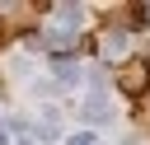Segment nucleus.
<instances>
[{"label": "nucleus", "instance_id": "f257e3e1", "mask_svg": "<svg viewBox=\"0 0 150 145\" xmlns=\"http://www.w3.org/2000/svg\"><path fill=\"white\" fill-rule=\"evenodd\" d=\"M145 75H150V70H145L141 61H127V65H122V89H127V94H145V84H150Z\"/></svg>", "mask_w": 150, "mask_h": 145}]
</instances>
